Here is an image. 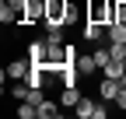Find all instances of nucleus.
<instances>
[{
	"instance_id": "f257e3e1",
	"label": "nucleus",
	"mask_w": 126,
	"mask_h": 119,
	"mask_svg": "<svg viewBox=\"0 0 126 119\" xmlns=\"http://www.w3.org/2000/svg\"><path fill=\"white\" fill-rule=\"evenodd\" d=\"M67 14H70V0H46V32L67 28Z\"/></svg>"
},
{
	"instance_id": "f03ea898",
	"label": "nucleus",
	"mask_w": 126,
	"mask_h": 119,
	"mask_svg": "<svg viewBox=\"0 0 126 119\" xmlns=\"http://www.w3.org/2000/svg\"><path fill=\"white\" fill-rule=\"evenodd\" d=\"M88 18L98 25H112L116 21V0H88Z\"/></svg>"
},
{
	"instance_id": "7ed1b4c3",
	"label": "nucleus",
	"mask_w": 126,
	"mask_h": 119,
	"mask_svg": "<svg viewBox=\"0 0 126 119\" xmlns=\"http://www.w3.org/2000/svg\"><path fill=\"white\" fill-rule=\"evenodd\" d=\"M109 102H102V98H81V102H77V116H81V119H105L109 116Z\"/></svg>"
},
{
	"instance_id": "20e7f679",
	"label": "nucleus",
	"mask_w": 126,
	"mask_h": 119,
	"mask_svg": "<svg viewBox=\"0 0 126 119\" xmlns=\"http://www.w3.org/2000/svg\"><path fill=\"white\" fill-rule=\"evenodd\" d=\"M74 67L81 70V77H94V74L102 70V67H98V60H94V53H77Z\"/></svg>"
},
{
	"instance_id": "39448f33",
	"label": "nucleus",
	"mask_w": 126,
	"mask_h": 119,
	"mask_svg": "<svg viewBox=\"0 0 126 119\" xmlns=\"http://www.w3.org/2000/svg\"><path fill=\"white\" fill-rule=\"evenodd\" d=\"M28 70H32V60H28V56H25V60H11L7 70H4V77H11V81H25Z\"/></svg>"
},
{
	"instance_id": "423d86ee",
	"label": "nucleus",
	"mask_w": 126,
	"mask_h": 119,
	"mask_svg": "<svg viewBox=\"0 0 126 119\" xmlns=\"http://www.w3.org/2000/svg\"><path fill=\"white\" fill-rule=\"evenodd\" d=\"M42 21H46V0H32L25 18H21V25H42Z\"/></svg>"
},
{
	"instance_id": "0eeeda50",
	"label": "nucleus",
	"mask_w": 126,
	"mask_h": 119,
	"mask_svg": "<svg viewBox=\"0 0 126 119\" xmlns=\"http://www.w3.org/2000/svg\"><path fill=\"white\" fill-rule=\"evenodd\" d=\"M119 88H123V84H119L116 77H102V81H98V98H102V102H116Z\"/></svg>"
},
{
	"instance_id": "6e6552de",
	"label": "nucleus",
	"mask_w": 126,
	"mask_h": 119,
	"mask_svg": "<svg viewBox=\"0 0 126 119\" xmlns=\"http://www.w3.org/2000/svg\"><path fill=\"white\" fill-rule=\"evenodd\" d=\"M28 60H32V63H46V60H49V42H46V39L28 42Z\"/></svg>"
},
{
	"instance_id": "1a4fd4ad",
	"label": "nucleus",
	"mask_w": 126,
	"mask_h": 119,
	"mask_svg": "<svg viewBox=\"0 0 126 119\" xmlns=\"http://www.w3.org/2000/svg\"><path fill=\"white\" fill-rule=\"evenodd\" d=\"M105 28H109V25H98V21H91V18H88L81 35H84L88 42H102V39H105Z\"/></svg>"
},
{
	"instance_id": "9d476101",
	"label": "nucleus",
	"mask_w": 126,
	"mask_h": 119,
	"mask_svg": "<svg viewBox=\"0 0 126 119\" xmlns=\"http://www.w3.org/2000/svg\"><path fill=\"white\" fill-rule=\"evenodd\" d=\"M60 116H63V105H60L56 98H46L42 105H39V119H60Z\"/></svg>"
},
{
	"instance_id": "9b49d317",
	"label": "nucleus",
	"mask_w": 126,
	"mask_h": 119,
	"mask_svg": "<svg viewBox=\"0 0 126 119\" xmlns=\"http://www.w3.org/2000/svg\"><path fill=\"white\" fill-rule=\"evenodd\" d=\"M81 98H84V95L77 91V84H74V88H63V91H60V105H63V109H77Z\"/></svg>"
},
{
	"instance_id": "f8f14e48",
	"label": "nucleus",
	"mask_w": 126,
	"mask_h": 119,
	"mask_svg": "<svg viewBox=\"0 0 126 119\" xmlns=\"http://www.w3.org/2000/svg\"><path fill=\"white\" fill-rule=\"evenodd\" d=\"M105 39L109 42H126V21H112L105 28Z\"/></svg>"
},
{
	"instance_id": "ddd939ff",
	"label": "nucleus",
	"mask_w": 126,
	"mask_h": 119,
	"mask_svg": "<svg viewBox=\"0 0 126 119\" xmlns=\"http://www.w3.org/2000/svg\"><path fill=\"white\" fill-rule=\"evenodd\" d=\"M123 70H126V63H123V60H109V63L102 67V77H123Z\"/></svg>"
},
{
	"instance_id": "4468645a",
	"label": "nucleus",
	"mask_w": 126,
	"mask_h": 119,
	"mask_svg": "<svg viewBox=\"0 0 126 119\" xmlns=\"http://www.w3.org/2000/svg\"><path fill=\"white\" fill-rule=\"evenodd\" d=\"M18 116H21V119H39V105H32V102H18Z\"/></svg>"
},
{
	"instance_id": "2eb2a0df",
	"label": "nucleus",
	"mask_w": 126,
	"mask_h": 119,
	"mask_svg": "<svg viewBox=\"0 0 126 119\" xmlns=\"http://www.w3.org/2000/svg\"><path fill=\"white\" fill-rule=\"evenodd\" d=\"M116 109L126 112V88H119V95H116Z\"/></svg>"
},
{
	"instance_id": "dca6fc26",
	"label": "nucleus",
	"mask_w": 126,
	"mask_h": 119,
	"mask_svg": "<svg viewBox=\"0 0 126 119\" xmlns=\"http://www.w3.org/2000/svg\"><path fill=\"white\" fill-rule=\"evenodd\" d=\"M119 84H123V88H126V70H123V77H119Z\"/></svg>"
}]
</instances>
